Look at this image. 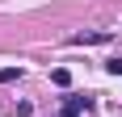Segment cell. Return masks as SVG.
Masks as SVG:
<instances>
[{"instance_id": "cell-6", "label": "cell", "mask_w": 122, "mask_h": 117, "mask_svg": "<svg viewBox=\"0 0 122 117\" xmlns=\"http://www.w3.org/2000/svg\"><path fill=\"white\" fill-rule=\"evenodd\" d=\"M59 117H80V113H72V109H63V113H59Z\"/></svg>"}, {"instance_id": "cell-5", "label": "cell", "mask_w": 122, "mask_h": 117, "mask_svg": "<svg viewBox=\"0 0 122 117\" xmlns=\"http://www.w3.org/2000/svg\"><path fill=\"white\" fill-rule=\"evenodd\" d=\"M105 71H110V75H122V58H110V63H105Z\"/></svg>"}, {"instance_id": "cell-3", "label": "cell", "mask_w": 122, "mask_h": 117, "mask_svg": "<svg viewBox=\"0 0 122 117\" xmlns=\"http://www.w3.org/2000/svg\"><path fill=\"white\" fill-rule=\"evenodd\" d=\"M67 109H72V113H88V109H93V96H72Z\"/></svg>"}, {"instance_id": "cell-4", "label": "cell", "mask_w": 122, "mask_h": 117, "mask_svg": "<svg viewBox=\"0 0 122 117\" xmlns=\"http://www.w3.org/2000/svg\"><path fill=\"white\" fill-rule=\"evenodd\" d=\"M13 80H21V67H4L0 71V84H13Z\"/></svg>"}, {"instance_id": "cell-2", "label": "cell", "mask_w": 122, "mask_h": 117, "mask_svg": "<svg viewBox=\"0 0 122 117\" xmlns=\"http://www.w3.org/2000/svg\"><path fill=\"white\" fill-rule=\"evenodd\" d=\"M51 84H55V88H67V84H72V71H67V67H55V71H51Z\"/></svg>"}, {"instance_id": "cell-1", "label": "cell", "mask_w": 122, "mask_h": 117, "mask_svg": "<svg viewBox=\"0 0 122 117\" xmlns=\"http://www.w3.org/2000/svg\"><path fill=\"white\" fill-rule=\"evenodd\" d=\"M101 42H110L105 29H97V34H76V38H72V46H101Z\"/></svg>"}]
</instances>
